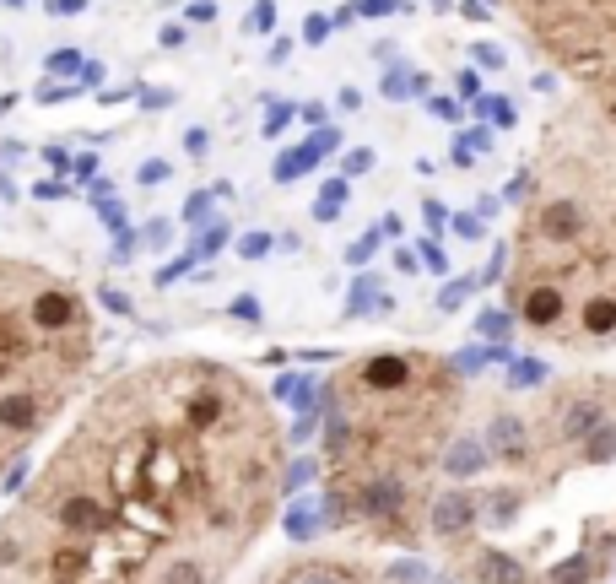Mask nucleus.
Here are the masks:
<instances>
[{
  "label": "nucleus",
  "mask_w": 616,
  "mask_h": 584,
  "mask_svg": "<svg viewBox=\"0 0 616 584\" xmlns=\"http://www.w3.org/2000/svg\"><path fill=\"white\" fill-rule=\"evenodd\" d=\"M276 503V422L233 368L114 379L0 536L22 584H217Z\"/></svg>",
  "instance_id": "1"
},
{
  "label": "nucleus",
  "mask_w": 616,
  "mask_h": 584,
  "mask_svg": "<svg viewBox=\"0 0 616 584\" xmlns=\"http://www.w3.org/2000/svg\"><path fill=\"white\" fill-rule=\"evenodd\" d=\"M87 352V303L28 260H0V471L65 411Z\"/></svg>",
  "instance_id": "2"
},
{
  "label": "nucleus",
  "mask_w": 616,
  "mask_h": 584,
  "mask_svg": "<svg viewBox=\"0 0 616 584\" xmlns=\"http://www.w3.org/2000/svg\"><path fill=\"white\" fill-rule=\"evenodd\" d=\"M406 503H411V487L395 482V476H373V482L357 487V509H363L368 520H395Z\"/></svg>",
  "instance_id": "3"
},
{
  "label": "nucleus",
  "mask_w": 616,
  "mask_h": 584,
  "mask_svg": "<svg viewBox=\"0 0 616 584\" xmlns=\"http://www.w3.org/2000/svg\"><path fill=\"white\" fill-rule=\"evenodd\" d=\"M471 520H476V503H471V493H460V487H449V493L433 503V530L438 536H465Z\"/></svg>",
  "instance_id": "4"
},
{
  "label": "nucleus",
  "mask_w": 616,
  "mask_h": 584,
  "mask_svg": "<svg viewBox=\"0 0 616 584\" xmlns=\"http://www.w3.org/2000/svg\"><path fill=\"white\" fill-rule=\"evenodd\" d=\"M487 444L498 449L503 460H525V449H530V433H525V422H519L514 411H498V417L487 422Z\"/></svg>",
  "instance_id": "5"
},
{
  "label": "nucleus",
  "mask_w": 616,
  "mask_h": 584,
  "mask_svg": "<svg viewBox=\"0 0 616 584\" xmlns=\"http://www.w3.org/2000/svg\"><path fill=\"white\" fill-rule=\"evenodd\" d=\"M600 422H606L600 401H579V395H573V401L562 406V438H568V444H584V438L595 433Z\"/></svg>",
  "instance_id": "6"
},
{
  "label": "nucleus",
  "mask_w": 616,
  "mask_h": 584,
  "mask_svg": "<svg viewBox=\"0 0 616 584\" xmlns=\"http://www.w3.org/2000/svg\"><path fill=\"white\" fill-rule=\"evenodd\" d=\"M444 466H449V476H476L487 466V444H481V438H460V444H449Z\"/></svg>",
  "instance_id": "7"
},
{
  "label": "nucleus",
  "mask_w": 616,
  "mask_h": 584,
  "mask_svg": "<svg viewBox=\"0 0 616 584\" xmlns=\"http://www.w3.org/2000/svg\"><path fill=\"white\" fill-rule=\"evenodd\" d=\"M481 584H525V568L508 552H481Z\"/></svg>",
  "instance_id": "8"
},
{
  "label": "nucleus",
  "mask_w": 616,
  "mask_h": 584,
  "mask_svg": "<svg viewBox=\"0 0 616 584\" xmlns=\"http://www.w3.org/2000/svg\"><path fill=\"white\" fill-rule=\"evenodd\" d=\"M584 444H589V460H595V466H600V460H616V428H611V422H600Z\"/></svg>",
  "instance_id": "9"
},
{
  "label": "nucleus",
  "mask_w": 616,
  "mask_h": 584,
  "mask_svg": "<svg viewBox=\"0 0 616 584\" xmlns=\"http://www.w3.org/2000/svg\"><path fill=\"white\" fill-rule=\"evenodd\" d=\"M287 584H352L346 579V568H298V579H287Z\"/></svg>",
  "instance_id": "10"
},
{
  "label": "nucleus",
  "mask_w": 616,
  "mask_h": 584,
  "mask_svg": "<svg viewBox=\"0 0 616 584\" xmlns=\"http://www.w3.org/2000/svg\"><path fill=\"white\" fill-rule=\"evenodd\" d=\"M584 579H589V557H568L557 568V584H584Z\"/></svg>",
  "instance_id": "11"
},
{
  "label": "nucleus",
  "mask_w": 616,
  "mask_h": 584,
  "mask_svg": "<svg viewBox=\"0 0 616 584\" xmlns=\"http://www.w3.org/2000/svg\"><path fill=\"white\" fill-rule=\"evenodd\" d=\"M481 114H492L498 125H514V109H508L503 98H481Z\"/></svg>",
  "instance_id": "12"
},
{
  "label": "nucleus",
  "mask_w": 616,
  "mask_h": 584,
  "mask_svg": "<svg viewBox=\"0 0 616 584\" xmlns=\"http://www.w3.org/2000/svg\"><path fill=\"white\" fill-rule=\"evenodd\" d=\"M481 330H487V336H508V314H498V309L481 314Z\"/></svg>",
  "instance_id": "13"
},
{
  "label": "nucleus",
  "mask_w": 616,
  "mask_h": 584,
  "mask_svg": "<svg viewBox=\"0 0 616 584\" xmlns=\"http://www.w3.org/2000/svg\"><path fill=\"white\" fill-rule=\"evenodd\" d=\"M541 374H546L541 363H519V368H514V384H535V379H541Z\"/></svg>",
  "instance_id": "14"
},
{
  "label": "nucleus",
  "mask_w": 616,
  "mask_h": 584,
  "mask_svg": "<svg viewBox=\"0 0 616 584\" xmlns=\"http://www.w3.org/2000/svg\"><path fill=\"white\" fill-rule=\"evenodd\" d=\"M476 60H481V65H492V71H498V65H503V55H498V49H492V44H481V49H476Z\"/></svg>",
  "instance_id": "15"
},
{
  "label": "nucleus",
  "mask_w": 616,
  "mask_h": 584,
  "mask_svg": "<svg viewBox=\"0 0 616 584\" xmlns=\"http://www.w3.org/2000/svg\"><path fill=\"white\" fill-rule=\"evenodd\" d=\"M438 6H444V0H438Z\"/></svg>",
  "instance_id": "16"
}]
</instances>
